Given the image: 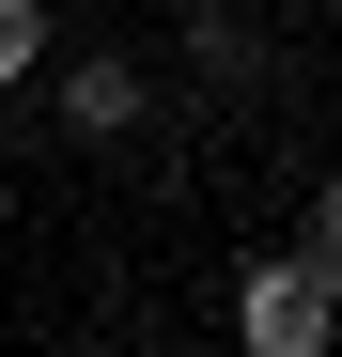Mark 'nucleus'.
I'll return each instance as SVG.
<instances>
[{
    "mask_svg": "<svg viewBox=\"0 0 342 357\" xmlns=\"http://www.w3.org/2000/svg\"><path fill=\"white\" fill-rule=\"evenodd\" d=\"M47 78V0H0V93Z\"/></svg>",
    "mask_w": 342,
    "mask_h": 357,
    "instance_id": "4",
    "label": "nucleus"
},
{
    "mask_svg": "<svg viewBox=\"0 0 342 357\" xmlns=\"http://www.w3.org/2000/svg\"><path fill=\"white\" fill-rule=\"evenodd\" d=\"M311 249L342 264V171H327V187H311Z\"/></svg>",
    "mask_w": 342,
    "mask_h": 357,
    "instance_id": "5",
    "label": "nucleus"
},
{
    "mask_svg": "<svg viewBox=\"0 0 342 357\" xmlns=\"http://www.w3.org/2000/svg\"><path fill=\"white\" fill-rule=\"evenodd\" d=\"M234 342H249V357H327V342H342V264H327V249H265V264L234 280Z\"/></svg>",
    "mask_w": 342,
    "mask_h": 357,
    "instance_id": "1",
    "label": "nucleus"
},
{
    "mask_svg": "<svg viewBox=\"0 0 342 357\" xmlns=\"http://www.w3.org/2000/svg\"><path fill=\"white\" fill-rule=\"evenodd\" d=\"M187 63H202L218 93H249V78H265V47H249V16H218V0H202V16H187Z\"/></svg>",
    "mask_w": 342,
    "mask_h": 357,
    "instance_id": "3",
    "label": "nucleus"
},
{
    "mask_svg": "<svg viewBox=\"0 0 342 357\" xmlns=\"http://www.w3.org/2000/svg\"><path fill=\"white\" fill-rule=\"evenodd\" d=\"M140 109H156V78L125 63V47H78V63H63V125H78V140H125Z\"/></svg>",
    "mask_w": 342,
    "mask_h": 357,
    "instance_id": "2",
    "label": "nucleus"
}]
</instances>
